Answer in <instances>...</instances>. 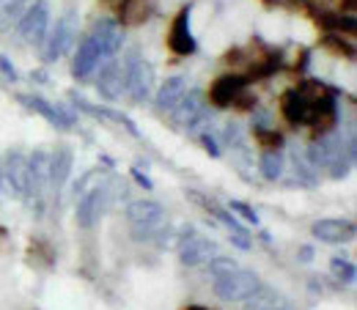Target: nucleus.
Returning a JSON list of instances; mask_svg holds the SVG:
<instances>
[{"label":"nucleus","instance_id":"nucleus-1","mask_svg":"<svg viewBox=\"0 0 357 310\" xmlns=\"http://www.w3.org/2000/svg\"><path fill=\"white\" fill-rule=\"evenodd\" d=\"M333 93H338V91L324 86V83H319V80H308V83H303L300 88L283 91V96H280V116H283L291 127H308L316 104H319L324 96H333Z\"/></svg>","mask_w":357,"mask_h":310},{"label":"nucleus","instance_id":"nucleus-2","mask_svg":"<svg viewBox=\"0 0 357 310\" xmlns=\"http://www.w3.org/2000/svg\"><path fill=\"white\" fill-rule=\"evenodd\" d=\"M127 220L132 225L135 239H140V242L154 239L168 228L165 209L160 203H154V201H132L127 206Z\"/></svg>","mask_w":357,"mask_h":310},{"label":"nucleus","instance_id":"nucleus-3","mask_svg":"<svg viewBox=\"0 0 357 310\" xmlns=\"http://www.w3.org/2000/svg\"><path fill=\"white\" fill-rule=\"evenodd\" d=\"M259 277L256 272H248V269H231L220 277H215V291L220 300H228V302H236V300H248L256 288H259Z\"/></svg>","mask_w":357,"mask_h":310},{"label":"nucleus","instance_id":"nucleus-4","mask_svg":"<svg viewBox=\"0 0 357 310\" xmlns=\"http://www.w3.org/2000/svg\"><path fill=\"white\" fill-rule=\"evenodd\" d=\"M47 31H50V8L47 3H33L28 11H22L20 22H17V33L22 42H28L31 47H39L47 39Z\"/></svg>","mask_w":357,"mask_h":310},{"label":"nucleus","instance_id":"nucleus-5","mask_svg":"<svg viewBox=\"0 0 357 310\" xmlns=\"http://www.w3.org/2000/svg\"><path fill=\"white\" fill-rule=\"evenodd\" d=\"M178 258L184 266H206L215 256H218V247L201 236L198 231H184L178 236Z\"/></svg>","mask_w":357,"mask_h":310},{"label":"nucleus","instance_id":"nucleus-6","mask_svg":"<svg viewBox=\"0 0 357 310\" xmlns=\"http://www.w3.org/2000/svg\"><path fill=\"white\" fill-rule=\"evenodd\" d=\"M124 80H127V93L135 102H146L154 91V69L149 61H143L140 55H132L124 63Z\"/></svg>","mask_w":357,"mask_h":310},{"label":"nucleus","instance_id":"nucleus-7","mask_svg":"<svg viewBox=\"0 0 357 310\" xmlns=\"http://www.w3.org/2000/svg\"><path fill=\"white\" fill-rule=\"evenodd\" d=\"M75 36H77V17H75V11H66V14L58 20V25L52 28L50 39H45L47 42V47H45L47 63L63 58V55L69 52V47L75 45Z\"/></svg>","mask_w":357,"mask_h":310},{"label":"nucleus","instance_id":"nucleus-8","mask_svg":"<svg viewBox=\"0 0 357 310\" xmlns=\"http://www.w3.org/2000/svg\"><path fill=\"white\" fill-rule=\"evenodd\" d=\"M89 39L96 45L102 58H113V55L124 47V28H121L119 20H110V17H107V20H99V22L93 25Z\"/></svg>","mask_w":357,"mask_h":310},{"label":"nucleus","instance_id":"nucleus-9","mask_svg":"<svg viewBox=\"0 0 357 310\" xmlns=\"http://www.w3.org/2000/svg\"><path fill=\"white\" fill-rule=\"evenodd\" d=\"M50 187H52L50 184V154L45 148H39L28 160V195L42 203Z\"/></svg>","mask_w":357,"mask_h":310},{"label":"nucleus","instance_id":"nucleus-10","mask_svg":"<svg viewBox=\"0 0 357 310\" xmlns=\"http://www.w3.org/2000/svg\"><path fill=\"white\" fill-rule=\"evenodd\" d=\"M248 83H250V80H248L245 75H239V72L220 75V77L209 86V102H212L215 107H231V104H234V99L248 88Z\"/></svg>","mask_w":357,"mask_h":310},{"label":"nucleus","instance_id":"nucleus-11","mask_svg":"<svg viewBox=\"0 0 357 310\" xmlns=\"http://www.w3.org/2000/svg\"><path fill=\"white\" fill-rule=\"evenodd\" d=\"M107 203H110V192L102 184L93 187L91 192H86L80 198V203H77V222L83 228H93L96 222L102 220V215L107 212Z\"/></svg>","mask_w":357,"mask_h":310},{"label":"nucleus","instance_id":"nucleus-12","mask_svg":"<svg viewBox=\"0 0 357 310\" xmlns=\"http://www.w3.org/2000/svg\"><path fill=\"white\" fill-rule=\"evenodd\" d=\"M168 47L176 52V55H192L198 45H195V36L190 33V6L178 8L174 22H171V31H168Z\"/></svg>","mask_w":357,"mask_h":310},{"label":"nucleus","instance_id":"nucleus-13","mask_svg":"<svg viewBox=\"0 0 357 310\" xmlns=\"http://www.w3.org/2000/svg\"><path fill=\"white\" fill-rule=\"evenodd\" d=\"M311 233L324 245H341L355 236V225L349 220H319L311 225Z\"/></svg>","mask_w":357,"mask_h":310},{"label":"nucleus","instance_id":"nucleus-14","mask_svg":"<svg viewBox=\"0 0 357 310\" xmlns=\"http://www.w3.org/2000/svg\"><path fill=\"white\" fill-rule=\"evenodd\" d=\"M20 102H22V104H28L33 113L45 116L50 124H55V127H61V130H69V127H75V116H72V113L52 107V104H50V102H45L42 96H20Z\"/></svg>","mask_w":357,"mask_h":310},{"label":"nucleus","instance_id":"nucleus-15","mask_svg":"<svg viewBox=\"0 0 357 310\" xmlns=\"http://www.w3.org/2000/svg\"><path fill=\"white\" fill-rule=\"evenodd\" d=\"M3 176L8 178V184H11L17 192L28 195V157H22V151H17V148L8 151Z\"/></svg>","mask_w":357,"mask_h":310},{"label":"nucleus","instance_id":"nucleus-16","mask_svg":"<svg viewBox=\"0 0 357 310\" xmlns=\"http://www.w3.org/2000/svg\"><path fill=\"white\" fill-rule=\"evenodd\" d=\"M99 91L107 96V99H119L124 91H127V80H124V66L116 63V61H107L102 75H99Z\"/></svg>","mask_w":357,"mask_h":310},{"label":"nucleus","instance_id":"nucleus-17","mask_svg":"<svg viewBox=\"0 0 357 310\" xmlns=\"http://www.w3.org/2000/svg\"><path fill=\"white\" fill-rule=\"evenodd\" d=\"M187 91H190V83H187L184 77H171V80H165L160 93H157V107H160V113H174Z\"/></svg>","mask_w":357,"mask_h":310},{"label":"nucleus","instance_id":"nucleus-18","mask_svg":"<svg viewBox=\"0 0 357 310\" xmlns=\"http://www.w3.org/2000/svg\"><path fill=\"white\" fill-rule=\"evenodd\" d=\"M201 113H206V107H204V93L195 88H190L184 93V99L178 102V107L171 113V116H176L178 124H184V127H190Z\"/></svg>","mask_w":357,"mask_h":310},{"label":"nucleus","instance_id":"nucleus-19","mask_svg":"<svg viewBox=\"0 0 357 310\" xmlns=\"http://www.w3.org/2000/svg\"><path fill=\"white\" fill-rule=\"evenodd\" d=\"M99 61H102L99 49H96V45L86 36V39L80 42V47H77V55H75V77L86 80L91 72L96 69V63H99Z\"/></svg>","mask_w":357,"mask_h":310},{"label":"nucleus","instance_id":"nucleus-20","mask_svg":"<svg viewBox=\"0 0 357 310\" xmlns=\"http://www.w3.org/2000/svg\"><path fill=\"white\" fill-rule=\"evenodd\" d=\"M72 173V151L69 148H58L52 157H50V184L55 189H61Z\"/></svg>","mask_w":357,"mask_h":310},{"label":"nucleus","instance_id":"nucleus-21","mask_svg":"<svg viewBox=\"0 0 357 310\" xmlns=\"http://www.w3.org/2000/svg\"><path fill=\"white\" fill-rule=\"evenodd\" d=\"M149 17H151L149 0H124L119 6V22L121 25H143Z\"/></svg>","mask_w":357,"mask_h":310},{"label":"nucleus","instance_id":"nucleus-22","mask_svg":"<svg viewBox=\"0 0 357 310\" xmlns=\"http://www.w3.org/2000/svg\"><path fill=\"white\" fill-rule=\"evenodd\" d=\"M25 11V0H0V33L11 31Z\"/></svg>","mask_w":357,"mask_h":310},{"label":"nucleus","instance_id":"nucleus-23","mask_svg":"<svg viewBox=\"0 0 357 310\" xmlns=\"http://www.w3.org/2000/svg\"><path fill=\"white\" fill-rule=\"evenodd\" d=\"M283 300L272 291V288H256L250 297H248V310H280Z\"/></svg>","mask_w":357,"mask_h":310},{"label":"nucleus","instance_id":"nucleus-24","mask_svg":"<svg viewBox=\"0 0 357 310\" xmlns=\"http://www.w3.org/2000/svg\"><path fill=\"white\" fill-rule=\"evenodd\" d=\"M259 168H261L264 178H269V181H278V178H280V173H283V157H280V151H264V157H261Z\"/></svg>","mask_w":357,"mask_h":310},{"label":"nucleus","instance_id":"nucleus-25","mask_svg":"<svg viewBox=\"0 0 357 310\" xmlns=\"http://www.w3.org/2000/svg\"><path fill=\"white\" fill-rule=\"evenodd\" d=\"M324 47H327L330 52H335V55H344V58H355V45H352V42H347L344 36L327 33V36H324Z\"/></svg>","mask_w":357,"mask_h":310},{"label":"nucleus","instance_id":"nucleus-26","mask_svg":"<svg viewBox=\"0 0 357 310\" xmlns=\"http://www.w3.org/2000/svg\"><path fill=\"white\" fill-rule=\"evenodd\" d=\"M256 143H259L264 151H280V146H283V134L272 132V130H256Z\"/></svg>","mask_w":357,"mask_h":310},{"label":"nucleus","instance_id":"nucleus-27","mask_svg":"<svg viewBox=\"0 0 357 310\" xmlns=\"http://www.w3.org/2000/svg\"><path fill=\"white\" fill-rule=\"evenodd\" d=\"M234 215H239V217H245V220L250 222V225H259V215L248 206V203H242V201H231V206H228Z\"/></svg>","mask_w":357,"mask_h":310},{"label":"nucleus","instance_id":"nucleus-28","mask_svg":"<svg viewBox=\"0 0 357 310\" xmlns=\"http://www.w3.org/2000/svg\"><path fill=\"white\" fill-rule=\"evenodd\" d=\"M209 269H212V274H215V277H220V274H225V272H231V269H236V261H231V258H223V256H215V258H212V261H209Z\"/></svg>","mask_w":357,"mask_h":310},{"label":"nucleus","instance_id":"nucleus-29","mask_svg":"<svg viewBox=\"0 0 357 310\" xmlns=\"http://www.w3.org/2000/svg\"><path fill=\"white\" fill-rule=\"evenodd\" d=\"M333 272L338 274V280L349 283V280L355 277V264H352V261H341V258H335V261H333Z\"/></svg>","mask_w":357,"mask_h":310},{"label":"nucleus","instance_id":"nucleus-30","mask_svg":"<svg viewBox=\"0 0 357 310\" xmlns=\"http://www.w3.org/2000/svg\"><path fill=\"white\" fill-rule=\"evenodd\" d=\"M0 72H3L8 80H17V77H20V75H17V69H14V63H11L3 52H0Z\"/></svg>","mask_w":357,"mask_h":310},{"label":"nucleus","instance_id":"nucleus-31","mask_svg":"<svg viewBox=\"0 0 357 310\" xmlns=\"http://www.w3.org/2000/svg\"><path fill=\"white\" fill-rule=\"evenodd\" d=\"M201 143L206 146V151L212 154V157H220V146L215 143V137H212V132H206V134H201Z\"/></svg>","mask_w":357,"mask_h":310},{"label":"nucleus","instance_id":"nucleus-32","mask_svg":"<svg viewBox=\"0 0 357 310\" xmlns=\"http://www.w3.org/2000/svg\"><path fill=\"white\" fill-rule=\"evenodd\" d=\"M135 173V178H137V184H143V187H146V189H151V181H149V178L143 176V173H140V171H132Z\"/></svg>","mask_w":357,"mask_h":310},{"label":"nucleus","instance_id":"nucleus-33","mask_svg":"<svg viewBox=\"0 0 357 310\" xmlns=\"http://www.w3.org/2000/svg\"><path fill=\"white\" fill-rule=\"evenodd\" d=\"M300 256H303V258H305V261H308V258H311V256H313V250H311V247H305V250H303V253H300Z\"/></svg>","mask_w":357,"mask_h":310},{"label":"nucleus","instance_id":"nucleus-34","mask_svg":"<svg viewBox=\"0 0 357 310\" xmlns=\"http://www.w3.org/2000/svg\"><path fill=\"white\" fill-rule=\"evenodd\" d=\"M105 3H107V6H116V8H119V6L124 3V0H105Z\"/></svg>","mask_w":357,"mask_h":310},{"label":"nucleus","instance_id":"nucleus-35","mask_svg":"<svg viewBox=\"0 0 357 310\" xmlns=\"http://www.w3.org/2000/svg\"><path fill=\"white\" fill-rule=\"evenodd\" d=\"M184 310H209V308H204V305H190V308H184Z\"/></svg>","mask_w":357,"mask_h":310},{"label":"nucleus","instance_id":"nucleus-36","mask_svg":"<svg viewBox=\"0 0 357 310\" xmlns=\"http://www.w3.org/2000/svg\"><path fill=\"white\" fill-rule=\"evenodd\" d=\"M0 184H3V168H0Z\"/></svg>","mask_w":357,"mask_h":310},{"label":"nucleus","instance_id":"nucleus-37","mask_svg":"<svg viewBox=\"0 0 357 310\" xmlns=\"http://www.w3.org/2000/svg\"><path fill=\"white\" fill-rule=\"evenodd\" d=\"M264 3H275V0H264Z\"/></svg>","mask_w":357,"mask_h":310}]
</instances>
